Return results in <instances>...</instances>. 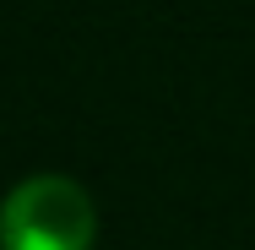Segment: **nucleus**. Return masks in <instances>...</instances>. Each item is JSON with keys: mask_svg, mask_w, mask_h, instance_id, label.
Returning <instances> with one entry per match:
<instances>
[{"mask_svg": "<svg viewBox=\"0 0 255 250\" xmlns=\"http://www.w3.org/2000/svg\"><path fill=\"white\" fill-rule=\"evenodd\" d=\"M98 207L71 174H27L0 201V250H93Z\"/></svg>", "mask_w": 255, "mask_h": 250, "instance_id": "obj_1", "label": "nucleus"}]
</instances>
